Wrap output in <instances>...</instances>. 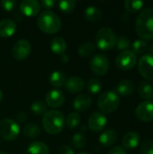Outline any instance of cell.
<instances>
[{"mask_svg":"<svg viewBox=\"0 0 153 154\" xmlns=\"http://www.w3.org/2000/svg\"><path fill=\"white\" fill-rule=\"evenodd\" d=\"M135 30L142 40L153 39V8H145L138 14L135 22Z\"/></svg>","mask_w":153,"mask_h":154,"instance_id":"1","label":"cell"},{"mask_svg":"<svg viewBox=\"0 0 153 154\" xmlns=\"http://www.w3.org/2000/svg\"><path fill=\"white\" fill-rule=\"evenodd\" d=\"M42 126L46 133L55 135L60 134L65 125V116L58 110H50L42 116Z\"/></svg>","mask_w":153,"mask_h":154,"instance_id":"2","label":"cell"},{"mask_svg":"<svg viewBox=\"0 0 153 154\" xmlns=\"http://www.w3.org/2000/svg\"><path fill=\"white\" fill-rule=\"evenodd\" d=\"M37 25L42 32L47 34H54L60 30L61 21L55 13L46 10L39 14Z\"/></svg>","mask_w":153,"mask_h":154,"instance_id":"3","label":"cell"},{"mask_svg":"<svg viewBox=\"0 0 153 154\" xmlns=\"http://www.w3.org/2000/svg\"><path fill=\"white\" fill-rule=\"evenodd\" d=\"M116 42L117 36L112 28L105 26L97 31L96 35V43L101 51H111L116 46Z\"/></svg>","mask_w":153,"mask_h":154,"instance_id":"4","label":"cell"},{"mask_svg":"<svg viewBox=\"0 0 153 154\" xmlns=\"http://www.w3.org/2000/svg\"><path fill=\"white\" fill-rule=\"evenodd\" d=\"M120 102V97L116 92L106 91L99 96L97 99V106L103 113L110 114L118 109Z\"/></svg>","mask_w":153,"mask_h":154,"instance_id":"5","label":"cell"},{"mask_svg":"<svg viewBox=\"0 0 153 154\" xmlns=\"http://www.w3.org/2000/svg\"><path fill=\"white\" fill-rule=\"evenodd\" d=\"M20 134V126L17 122L5 118L0 121V137L5 141H14Z\"/></svg>","mask_w":153,"mask_h":154,"instance_id":"6","label":"cell"},{"mask_svg":"<svg viewBox=\"0 0 153 154\" xmlns=\"http://www.w3.org/2000/svg\"><path fill=\"white\" fill-rule=\"evenodd\" d=\"M115 66L121 70H130L137 63V55L130 50L121 51L115 58Z\"/></svg>","mask_w":153,"mask_h":154,"instance_id":"7","label":"cell"},{"mask_svg":"<svg viewBox=\"0 0 153 154\" xmlns=\"http://www.w3.org/2000/svg\"><path fill=\"white\" fill-rule=\"evenodd\" d=\"M90 69L96 76H104L109 69V60L105 54H96L90 60Z\"/></svg>","mask_w":153,"mask_h":154,"instance_id":"8","label":"cell"},{"mask_svg":"<svg viewBox=\"0 0 153 154\" xmlns=\"http://www.w3.org/2000/svg\"><path fill=\"white\" fill-rule=\"evenodd\" d=\"M138 71L142 77L153 81V54L147 53L138 61Z\"/></svg>","mask_w":153,"mask_h":154,"instance_id":"9","label":"cell"},{"mask_svg":"<svg viewBox=\"0 0 153 154\" xmlns=\"http://www.w3.org/2000/svg\"><path fill=\"white\" fill-rule=\"evenodd\" d=\"M135 116L137 119L143 123L153 121V102L145 100L140 103L135 109Z\"/></svg>","mask_w":153,"mask_h":154,"instance_id":"10","label":"cell"},{"mask_svg":"<svg viewBox=\"0 0 153 154\" xmlns=\"http://www.w3.org/2000/svg\"><path fill=\"white\" fill-rule=\"evenodd\" d=\"M31 51L32 46L29 41L21 39L14 44L12 49V55L17 60H23L30 55Z\"/></svg>","mask_w":153,"mask_h":154,"instance_id":"11","label":"cell"},{"mask_svg":"<svg viewBox=\"0 0 153 154\" xmlns=\"http://www.w3.org/2000/svg\"><path fill=\"white\" fill-rule=\"evenodd\" d=\"M88 128L95 133L101 132L104 130L107 124L106 116L101 112H95L93 113L88 118Z\"/></svg>","mask_w":153,"mask_h":154,"instance_id":"12","label":"cell"},{"mask_svg":"<svg viewBox=\"0 0 153 154\" xmlns=\"http://www.w3.org/2000/svg\"><path fill=\"white\" fill-rule=\"evenodd\" d=\"M65 95L62 91L59 89H51L50 90L45 97L46 105L50 108H57L61 106L65 102Z\"/></svg>","mask_w":153,"mask_h":154,"instance_id":"13","label":"cell"},{"mask_svg":"<svg viewBox=\"0 0 153 154\" xmlns=\"http://www.w3.org/2000/svg\"><path fill=\"white\" fill-rule=\"evenodd\" d=\"M19 8L23 14L32 17L39 14L41 10V4L35 0H23L20 3Z\"/></svg>","mask_w":153,"mask_h":154,"instance_id":"14","label":"cell"},{"mask_svg":"<svg viewBox=\"0 0 153 154\" xmlns=\"http://www.w3.org/2000/svg\"><path fill=\"white\" fill-rule=\"evenodd\" d=\"M64 87L67 91L73 94H78L80 93L85 88V82L81 78L73 76L67 79Z\"/></svg>","mask_w":153,"mask_h":154,"instance_id":"15","label":"cell"},{"mask_svg":"<svg viewBox=\"0 0 153 154\" xmlns=\"http://www.w3.org/2000/svg\"><path fill=\"white\" fill-rule=\"evenodd\" d=\"M92 105V98L87 94L78 95L73 101V107L78 112L87 110Z\"/></svg>","mask_w":153,"mask_h":154,"instance_id":"16","label":"cell"},{"mask_svg":"<svg viewBox=\"0 0 153 154\" xmlns=\"http://www.w3.org/2000/svg\"><path fill=\"white\" fill-rule=\"evenodd\" d=\"M16 31V23L14 20L5 18L0 21V36L3 38L11 37Z\"/></svg>","mask_w":153,"mask_h":154,"instance_id":"17","label":"cell"},{"mask_svg":"<svg viewBox=\"0 0 153 154\" xmlns=\"http://www.w3.org/2000/svg\"><path fill=\"white\" fill-rule=\"evenodd\" d=\"M135 85L130 79H123L116 86V94L123 97H130L134 93Z\"/></svg>","mask_w":153,"mask_h":154,"instance_id":"18","label":"cell"},{"mask_svg":"<svg viewBox=\"0 0 153 154\" xmlns=\"http://www.w3.org/2000/svg\"><path fill=\"white\" fill-rule=\"evenodd\" d=\"M123 145L124 149L127 150H133L136 147L141 143V137L140 134L136 132H129L125 134L123 137Z\"/></svg>","mask_w":153,"mask_h":154,"instance_id":"19","label":"cell"},{"mask_svg":"<svg viewBox=\"0 0 153 154\" xmlns=\"http://www.w3.org/2000/svg\"><path fill=\"white\" fill-rule=\"evenodd\" d=\"M117 141V133L110 128V129H106L104 132H102V134L99 136V143L105 146V147H111L113 146Z\"/></svg>","mask_w":153,"mask_h":154,"instance_id":"20","label":"cell"},{"mask_svg":"<svg viewBox=\"0 0 153 154\" xmlns=\"http://www.w3.org/2000/svg\"><path fill=\"white\" fill-rule=\"evenodd\" d=\"M50 50L58 55H62L65 53L66 50H67V43L66 41L59 36H56L54 38H52V40L50 41Z\"/></svg>","mask_w":153,"mask_h":154,"instance_id":"21","label":"cell"},{"mask_svg":"<svg viewBox=\"0 0 153 154\" xmlns=\"http://www.w3.org/2000/svg\"><path fill=\"white\" fill-rule=\"evenodd\" d=\"M139 97L144 100H150L153 97L152 85L148 81H141L138 85Z\"/></svg>","mask_w":153,"mask_h":154,"instance_id":"22","label":"cell"},{"mask_svg":"<svg viewBox=\"0 0 153 154\" xmlns=\"http://www.w3.org/2000/svg\"><path fill=\"white\" fill-rule=\"evenodd\" d=\"M84 16H85L86 20H87L88 22L97 23L102 18V12L99 8H97L94 5H90L85 9Z\"/></svg>","mask_w":153,"mask_h":154,"instance_id":"23","label":"cell"},{"mask_svg":"<svg viewBox=\"0 0 153 154\" xmlns=\"http://www.w3.org/2000/svg\"><path fill=\"white\" fill-rule=\"evenodd\" d=\"M67 80L66 75L60 70H55L53 71L49 78V81L50 83L55 87V88H61L65 85V82Z\"/></svg>","mask_w":153,"mask_h":154,"instance_id":"24","label":"cell"},{"mask_svg":"<svg viewBox=\"0 0 153 154\" xmlns=\"http://www.w3.org/2000/svg\"><path fill=\"white\" fill-rule=\"evenodd\" d=\"M29 154H50L49 147L41 142L32 143L27 149Z\"/></svg>","mask_w":153,"mask_h":154,"instance_id":"25","label":"cell"},{"mask_svg":"<svg viewBox=\"0 0 153 154\" xmlns=\"http://www.w3.org/2000/svg\"><path fill=\"white\" fill-rule=\"evenodd\" d=\"M23 134L31 139H34L39 137L41 134V128L35 123H27L23 128Z\"/></svg>","mask_w":153,"mask_h":154,"instance_id":"26","label":"cell"},{"mask_svg":"<svg viewBox=\"0 0 153 154\" xmlns=\"http://www.w3.org/2000/svg\"><path fill=\"white\" fill-rule=\"evenodd\" d=\"M96 51V45L94 42L88 41L82 42L78 49V52L82 57H89Z\"/></svg>","mask_w":153,"mask_h":154,"instance_id":"27","label":"cell"},{"mask_svg":"<svg viewBox=\"0 0 153 154\" xmlns=\"http://www.w3.org/2000/svg\"><path fill=\"white\" fill-rule=\"evenodd\" d=\"M144 3L142 1H133V0H126L124 2V7L128 14H135L140 11Z\"/></svg>","mask_w":153,"mask_h":154,"instance_id":"28","label":"cell"},{"mask_svg":"<svg viewBox=\"0 0 153 154\" xmlns=\"http://www.w3.org/2000/svg\"><path fill=\"white\" fill-rule=\"evenodd\" d=\"M87 88L89 93L93 95H96L100 93L102 89V82L98 79H90L87 81Z\"/></svg>","mask_w":153,"mask_h":154,"instance_id":"29","label":"cell"},{"mask_svg":"<svg viewBox=\"0 0 153 154\" xmlns=\"http://www.w3.org/2000/svg\"><path fill=\"white\" fill-rule=\"evenodd\" d=\"M32 112L36 116H44L47 112V106L44 102L41 100H36L34 101L31 106Z\"/></svg>","mask_w":153,"mask_h":154,"instance_id":"30","label":"cell"},{"mask_svg":"<svg viewBox=\"0 0 153 154\" xmlns=\"http://www.w3.org/2000/svg\"><path fill=\"white\" fill-rule=\"evenodd\" d=\"M80 122H81V117H80L79 114L77 112L69 114L65 120V124L67 125V126L69 129L76 128L80 124Z\"/></svg>","mask_w":153,"mask_h":154,"instance_id":"31","label":"cell"},{"mask_svg":"<svg viewBox=\"0 0 153 154\" xmlns=\"http://www.w3.org/2000/svg\"><path fill=\"white\" fill-rule=\"evenodd\" d=\"M72 144L73 146L79 150V149H82L86 146V143H87V138L86 136L82 134V133H77L73 135L72 137Z\"/></svg>","mask_w":153,"mask_h":154,"instance_id":"32","label":"cell"},{"mask_svg":"<svg viewBox=\"0 0 153 154\" xmlns=\"http://www.w3.org/2000/svg\"><path fill=\"white\" fill-rule=\"evenodd\" d=\"M59 8L66 14H70L76 7V1L74 0H62L58 3Z\"/></svg>","mask_w":153,"mask_h":154,"instance_id":"33","label":"cell"},{"mask_svg":"<svg viewBox=\"0 0 153 154\" xmlns=\"http://www.w3.org/2000/svg\"><path fill=\"white\" fill-rule=\"evenodd\" d=\"M132 47H133V51L135 54H142L147 50L148 44H147L146 41L142 40V39H138V40L134 41Z\"/></svg>","mask_w":153,"mask_h":154,"instance_id":"34","label":"cell"},{"mask_svg":"<svg viewBox=\"0 0 153 154\" xmlns=\"http://www.w3.org/2000/svg\"><path fill=\"white\" fill-rule=\"evenodd\" d=\"M131 46V41L130 39L125 36V35H121L119 38H117V42H116V47L118 50L124 51L126 50H129Z\"/></svg>","mask_w":153,"mask_h":154,"instance_id":"35","label":"cell"},{"mask_svg":"<svg viewBox=\"0 0 153 154\" xmlns=\"http://www.w3.org/2000/svg\"><path fill=\"white\" fill-rule=\"evenodd\" d=\"M140 152L142 154H153L152 140H143L142 143H140Z\"/></svg>","mask_w":153,"mask_h":154,"instance_id":"36","label":"cell"},{"mask_svg":"<svg viewBox=\"0 0 153 154\" xmlns=\"http://www.w3.org/2000/svg\"><path fill=\"white\" fill-rule=\"evenodd\" d=\"M16 1L15 0H2L0 2V5L3 7L4 10L5 11H12L14 9V7L16 6Z\"/></svg>","mask_w":153,"mask_h":154,"instance_id":"37","label":"cell"},{"mask_svg":"<svg viewBox=\"0 0 153 154\" xmlns=\"http://www.w3.org/2000/svg\"><path fill=\"white\" fill-rule=\"evenodd\" d=\"M59 154H75L74 150L69 145H63L59 150Z\"/></svg>","mask_w":153,"mask_h":154,"instance_id":"38","label":"cell"},{"mask_svg":"<svg viewBox=\"0 0 153 154\" xmlns=\"http://www.w3.org/2000/svg\"><path fill=\"white\" fill-rule=\"evenodd\" d=\"M40 4H41V5H42L45 9H50V8H52V7L55 5L56 2H55L54 0H42Z\"/></svg>","mask_w":153,"mask_h":154,"instance_id":"39","label":"cell"},{"mask_svg":"<svg viewBox=\"0 0 153 154\" xmlns=\"http://www.w3.org/2000/svg\"><path fill=\"white\" fill-rule=\"evenodd\" d=\"M108 154H127V153H126L125 150H124L123 147H121V146H115V147H113V148L109 151Z\"/></svg>","mask_w":153,"mask_h":154,"instance_id":"40","label":"cell"},{"mask_svg":"<svg viewBox=\"0 0 153 154\" xmlns=\"http://www.w3.org/2000/svg\"><path fill=\"white\" fill-rule=\"evenodd\" d=\"M27 118H28L27 114L24 113V112H20L16 116V121L18 123H25L26 120H27Z\"/></svg>","mask_w":153,"mask_h":154,"instance_id":"41","label":"cell"},{"mask_svg":"<svg viewBox=\"0 0 153 154\" xmlns=\"http://www.w3.org/2000/svg\"><path fill=\"white\" fill-rule=\"evenodd\" d=\"M60 60L63 62V63H68L69 62V56L67 55V54H62V55H60Z\"/></svg>","mask_w":153,"mask_h":154,"instance_id":"42","label":"cell"},{"mask_svg":"<svg viewBox=\"0 0 153 154\" xmlns=\"http://www.w3.org/2000/svg\"><path fill=\"white\" fill-rule=\"evenodd\" d=\"M2 98H3V93H2V90L0 89V102L2 101Z\"/></svg>","mask_w":153,"mask_h":154,"instance_id":"43","label":"cell"},{"mask_svg":"<svg viewBox=\"0 0 153 154\" xmlns=\"http://www.w3.org/2000/svg\"><path fill=\"white\" fill-rule=\"evenodd\" d=\"M150 50H151V53H152V54H153V44H152V45H151V47H150Z\"/></svg>","mask_w":153,"mask_h":154,"instance_id":"44","label":"cell"},{"mask_svg":"<svg viewBox=\"0 0 153 154\" xmlns=\"http://www.w3.org/2000/svg\"><path fill=\"white\" fill-rule=\"evenodd\" d=\"M0 154H8V153H6L5 152H3V151H0Z\"/></svg>","mask_w":153,"mask_h":154,"instance_id":"45","label":"cell"},{"mask_svg":"<svg viewBox=\"0 0 153 154\" xmlns=\"http://www.w3.org/2000/svg\"><path fill=\"white\" fill-rule=\"evenodd\" d=\"M78 154H89V153H87V152H79V153Z\"/></svg>","mask_w":153,"mask_h":154,"instance_id":"46","label":"cell"},{"mask_svg":"<svg viewBox=\"0 0 153 154\" xmlns=\"http://www.w3.org/2000/svg\"><path fill=\"white\" fill-rule=\"evenodd\" d=\"M152 98H153V97H152Z\"/></svg>","mask_w":153,"mask_h":154,"instance_id":"47","label":"cell"}]
</instances>
